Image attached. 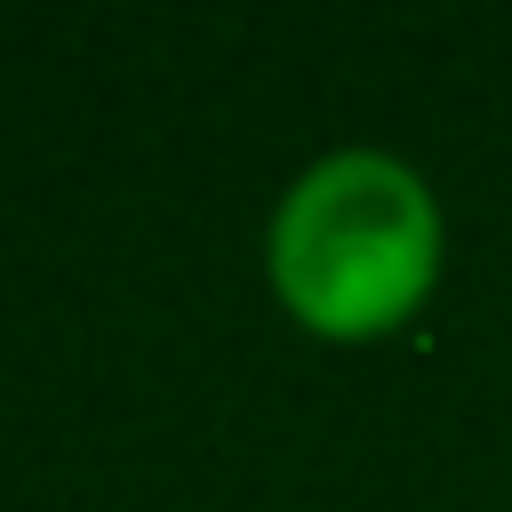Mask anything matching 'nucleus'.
Masks as SVG:
<instances>
[{
    "label": "nucleus",
    "mask_w": 512,
    "mask_h": 512,
    "mask_svg": "<svg viewBox=\"0 0 512 512\" xmlns=\"http://www.w3.org/2000/svg\"><path fill=\"white\" fill-rule=\"evenodd\" d=\"M448 224L432 184L392 152H320L264 224L272 304L320 344H376L440 288Z\"/></svg>",
    "instance_id": "nucleus-1"
}]
</instances>
